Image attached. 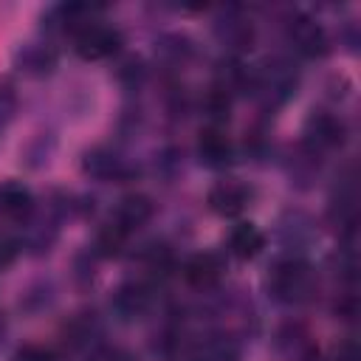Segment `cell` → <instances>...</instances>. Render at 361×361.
<instances>
[{
    "mask_svg": "<svg viewBox=\"0 0 361 361\" xmlns=\"http://www.w3.org/2000/svg\"><path fill=\"white\" fill-rule=\"evenodd\" d=\"M31 209H34V195L25 183L8 180L0 186V214H6L11 220H23L31 214Z\"/></svg>",
    "mask_w": 361,
    "mask_h": 361,
    "instance_id": "8fae6325",
    "label": "cell"
},
{
    "mask_svg": "<svg viewBox=\"0 0 361 361\" xmlns=\"http://www.w3.org/2000/svg\"><path fill=\"white\" fill-rule=\"evenodd\" d=\"M195 361H237V350L228 344V341H206Z\"/></svg>",
    "mask_w": 361,
    "mask_h": 361,
    "instance_id": "2e32d148",
    "label": "cell"
},
{
    "mask_svg": "<svg viewBox=\"0 0 361 361\" xmlns=\"http://www.w3.org/2000/svg\"><path fill=\"white\" fill-rule=\"evenodd\" d=\"M152 302V290L147 282H124L116 293H113V307L121 319H135L141 316Z\"/></svg>",
    "mask_w": 361,
    "mask_h": 361,
    "instance_id": "ba28073f",
    "label": "cell"
},
{
    "mask_svg": "<svg viewBox=\"0 0 361 361\" xmlns=\"http://www.w3.org/2000/svg\"><path fill=\"white\" fill-rule=\"evenodd\" d=\"M214 31H217L220 42L228 45V48H234V51H245V48H251L254 28H251V23H248L245 17H240L237 11H228V14L214 25Z\"/></svg>",
    "mask_w": 361,
    "mask_h": 361,
    "instance_id": "7c38bea8",
    "label": "cell"
},
{
    "mask_svg": "<svg viewBox=\"0 0 361 361\" xmlns=\"http://www.w3.org/2000/svg\"><path fill=\"white\" fill-rule=\"evenodd\" d=\"M231 155H234L231 138L217 124L200 130V138H197V158H200V164H206L212 169H220V166H226L231 161Z\"/></svg>",
    "mask_w": 361,
    "mask_h": 361,
    "instance_id": "8992f818",
    "label": "cell"
},
{
    "mask_svg": "<svg viewBox=\"0 0 361 361\" xmlns=\"http://www.w3.org/2000/svg\"><path fill=\"white\" fill-rule=\"evenodd\" d=\"M17 107V90H14V82L11 79H0V124H6L11 118Z\"/></svg>",
    "mask_w": 361,
    "mask_h": 361,
    "instance_id": "e0dca14e",
    "label": "cell"
},
{
    "mask_svg": "<svg viewBox=\"0 0 361 361\" xmlns=\"http://www.w3.org/2000/svg\"><path fill=\"white\" fill-rule=\"evenodd\" d=\"M285 37L290 42V48L307 59H319L327 54L330 48V39H327V31L319 20H313L310 14H293L288 23H285Z\"/></svg>",
    "mask_w": 361,
    "mask_h": 361,
    "instance_id": "3957f363",
    "label": "cell"
},
{
    "mask_svg": "<svg viewBox=\"0 0 361 361\" xmlns=\"http://www.w3.org/2000/svg\"><path fill=\"white\" fill-rule=\"evenodd\" d=\"M220 276H223V262L217 254H209V251L189 257L183 265V279L195 288H212Z\"/></svg>",
    "mask_w": 361,
    "mask_h": 361,
    "instance_id": "9c48e42d",
    "label": "cell"
},
{
    "mask_svg": "<svg viewBox=\"0 0 361 361\" xmlns=\"http://www.w3.org/2000/svg\"><path fill=\"white\" fill-rule=\"evenodd\" d=\"M11 361H54V353L42 344H25L11 355Z\"/></svg>",
    "mask_w": 361,
    "mask_h": 361,
    "instance_id": "ac0fdd59",
    "label": "cell"
},
{
    "mask_svg": "<svg viewBox=\"0 0 361 361\" xmlns=\"http://www.w3.org/2000/svg\"><path fill=\"white\" fill-rule=\"evenodd\" d=\"M124 240H127V234H124V231H118L113 223H107V226L99 231L96 248H99V254H102V257H116V254L121 251Z\"/></svg>",
    "mask_w": 361,
    "mask_h": 361,
    "instance_id": "9a60e30c",
    "label": "cell"
},
{
    "mask_svg": "<svg viewBox=\"0 0 361 361\" xmlns=\"http://www.w3.org/2000/svg\"><path fill=\"white\" fill-rule=\"evenodd\" d=\"M93 361H130V358L124 353H118V350H102V353L93 355Z\"/></svg>",
    "mask_w": 361,
    "mask_h": 361,
    "instance_id": "ffe728a7",
    "label": "cell"
},
{
    "mask_svg": "<svg viewBox=\"0 0 361 361\" xmlns=\"http://www.w3.org/2000/svg\"><path fill=\"white\" fill-rule=\"evenodd\" d=\"M17 62H20L28 73H48V71L54 68V62H56V54H54L51 48H45V45L28 42V45H23V51L17 54Z\"/></svg>",
    "mask_w": 361,
    "mask_h": 361,
    "instance_id": "5bb4252c",
    "label": "cell"
},
{
    "mask_svg": "<svg viewBox=\"0 0 361 361\" xmlns=\"http://www.w3.org/2000/svg\"><path fill=\"white\" fill-rule=\"evenodd\" d=\"M82 166H85L87 175H93L99 180H118V178H124L130 172L127 164L116 152H110V149H90L85 155Z\"/></svg>",
    "mask_w": 361,
    "mask_h": 361,
    "instance_id": "4fadbf2b",
    "label": "cell"
},
{
    "mask_svg": "<svg viewBox=\"0 0 361 361\" xmlns=\"http://www.w3.org/2000/svg\"><path fill=\"white\" fill-rule=\"evenodd\" d=\"M265 285L276 302L299 305L313 293L316 276H313V268L302 257H282L271 265Z\"/></svg>",
    "mask_w": 361,
    "mask_h": 361,
    "instance_id": "6da1fadb",
    "label": "cell"
},
{
    "mask_svg": "<svg viewBox=\"0 0 361 361\" xmlns=\"http://www.w3.org/2000/svg\"><path fill=\"white\" fill-rule=\"evenodd\" d=\"M118 48H121V34L102 20H85L82 25L73 28V51L87 62L107 59Z\"/></svg>",
    "mask_w": 361,
    "mask_h": 361,
    "instance_id": "7a4b0ae2",
    "label": "cell"
},
{
    "mask_svg": "<svg viewBox=\"0 0 361 361\" xmlns=\"http://www.w3.org/2000/svg\"><path fill=\"white\" fill-rule=\"evenodd\" d=\"M248 197H251V192H248L245 183H240V180H220V183H214L209 189V209L214 214H220V217H237L245 209Z\"/></svg>",
    "mask_w": 361,
    "mask_h": 361,
    "instance_id": "5b68a950",
    "label": "cell"
},
{
    "mask_svg": "<svg viewBox=\"0 0 361 361\" xmlns=\"http://www.w3.org/2000/svg\"><path fill=\"white\" fill-rule=\"evenodd\" d=\"M0 333H3V319H0Z\"/></svg>",
    "mask_w": 361,
    "mask_h": 361,
    "instance_id": "44dd1931",
    "label": "cell"
},
{
    "mask_svg": "<svg viewBox=\"0 0 361 361\" xmlns=\"http://www.w3.org/2000/svg\"><path fill=\"white\" fill-rule=\"evenodd\" d=\"M226 245H228V254L231 257H237V259H254L262 251L265 237H262V231L254 223H237L228 231Z\"/></svg>",
    "mask_w": 361,
    "mask_h": 361,
    "instance_id": "30bf717a",
    "label": "cell"
},
{
    "mask_svg": "<svg viewBox=\"0 0 361 361\" xmlns=\"http://www.w3.org/2000/svg\"><path fill=\"white\" fill-rule=\"evenodd\" d=\"M149 217H152V200H149L147 195H127V197L118 200L116 214H113L110 223H113L118 231H124V234L130 237V234H133L135 228H141Z\"/></svg>",
    "mask_w": 361,
    "mask_h": 361,
    "instance_id": "52a82bcc",
    "label": "cell"
},
{
    "mask_svg": "<svg viewBox=\"0 0 361 361\" xmlns=\"http://www.w3.org/2000/svg\"><path fill=\"white\" fill-rule=\"evenodd\" d=\"M336 361H358V344H355L353 338H347L344 344H338Z\"/></svg>",
    "mask_w": 361,
    "mask_h": 361,
    "instance_id": "d6986e66",
    "label": "cell"
},
{
    "mask_svg": "<svg viewBox=\"0 0 361 361\" xmlns=\"http://www.w3.org/2000/svg\"><path fill=\"white\" fill-rule=\"evenodd\" d=\"M344 133H347V127H344V121L338 116H333V113H316V116L307 118L305 141H307L310 149L322 152V149L338 147L344 141Z\"/></svg>",
    "mask_w": 361,
    "mask_h": 361,
    "instance_id": "277c9868",
    "label": "cell"
}]
</instances>
